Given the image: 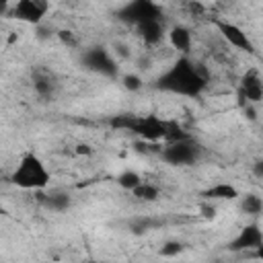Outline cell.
<instances>
[{
	"mask_svg": "<svg viewBox=\"0 0 263 263\" xmlns=\"http://www.w3.org/2000/svg\"><path fill=\"white\" fill-rule=\"evenodd\" d=\"M210 84V74L208 70L193 62L189 55H179L166 70H162L152 86L160 92L177 95V97H187V99H197L205 92Z\"/></svg>",
	"mask_w": 263,
	"mask_h": 263,
	"instance_id": "6da1fadb",
	"label": "cell"
},
{
	"mask_svg": "<svg viewBox=\"0 0 263 263\" xmlns=\"http://www.w3.org/2000/svg\"><path fill=\"white\" fill-rule=\"evenodd\" d=\"M113 129H123L136 136L140 142H166L168 136L179 127L175 119H162L154 113L150 115H134V113H119L107 121Z\"/></svg>",
	"mask_w": 263,
	"mask_h": 263,
	"instance_id": "7a4b0ae2",
	"label": "cell"
},
{
	"mask_svg": "<svg viewBox=\"0 0 263 263\" xmlns=\"http://www.w3.org/2000/svg\"><path fill=\"white\" fill-rule=\"evenodd\" d=\"M8 181L25 191H43L51 181V173L35 152H25L10 173Z\"/></svg>",
	"mask_w": 263,
	"mask_h": 263,
	"instance_id": "3957f363",
	"label": "cell"
},
{
	"mask_svg": "<svg viewBox=\"0 0 263 263\" xmlns=\"http://www.w3.org/2000/svg\"><path fill=\"white\" fill-rule=\"evenodd\" d=\"M80 64L92 72V74H99L103 78H111V80H117L119 78V64L117 60L113 58V53L103 47V45H90L82 51L80 55Z\"/></svg>",
	"mask_w": 263,
	"mask_h": 263,
	"instance_id": "277c9868",
	"label": "cell"
},
{
	"mask_svg": "<svg viewBox=\"0 0 263 263\" xmlns=\"http://www.w3.org/2000/svg\"><path fill=\"white\" fill-rule=\"evenodd\" d=\"M115 16L129 27H138V25L148 23V21L164 18L160 4H156L154 0H127L125 4H121L115 10Z\"/></svg>",
	"mask_w": 263,
	"mask_h": 263,
	"instance_id": "5b68a950",
	"label": "cell"
},
{
	"mask_svg": "<svg viewBox=\"0 0 263 263\" xmlns=\"http://www.w3.org/2000/svg\"><path fill=\"white\" fill-rule=\"evenodd\" d=\"M201 156V146L199 142L193 140V136L175 140V142H164V148L160 150V158L171 164V166H189L195 164Z\"/></svg>",
	"mask_w": 263,
	"mask_h": 263,
	"instance_id": "8992f818",
	"label": "cell"
},
{
	"mask_svg": "<svg viewBox=\"0 0 263 263\" xmlns=\"http://www.w3.org/2000/svg\"><path fill=\"white\" fill-rule=\"evenodd\" d=\"M51 4L49 0H16L10 8H8V16L14 18V21H21L25 25H41L43 18L47 16Z\"/></svg>",
	"mask_w": 263,
	"mask_h": 263,
	"instance_id": "52a82bcc",
	"label": "cell"
},
{
	"mask_svg": "<svg viewBox=\"0 0 263 263\" xmlns=\"http://www.w3.org/2000/svg\"><path fill=\"white\" fill-rule=\"evenodd\" d=\"M212 25L216 27L218 35H220L230 47H234V49H238V51L255 53V45H253L249 33H247L242 27H238L236 23L226 21V18H212Z\"/></svg>",
	"mask_w": 263,
	"mask_h": 263,
	"instance_id": "ba28073f",
	"label": "cell"
},
{
	"mask_svg": "<svg viewBox=\"0 0 263 263\" xmlns=\"http://www.w3.org/2000/svg\"><path fill=\"white\" fill-rule=\"evenodd\" d=\"M263 247V230L261 224L255 220L247 226L240 228V232L226 245L228 251L232 253H249V251H261Z\"/></svg>",
	"mask_w": 263,
	"mask_h": 263,
	"instance_id": "9c48e42d",
	"label": "cell"
},
{
	"mask_svg": "<svg viewBox=\"0 0 263 263\" xmlns=\"http://www.w3.org/2000/svg\"><path fill=\"white\" fill-rule=\"evenodd\" d=\"M245 101L253 105H259L263 101V78L259 68H247V72H242L238 80V105Z\"/></svg>",
	"mask_w": 263,
	"mask_h": 263,
	"instance_id": "30bf717a",
	"label": "cell"
},
{
	"mask_svg": "<svg viewBox=\"0 0 263 263\" xmlns=\"http://www.w3.org/2000/svg\"><path fill=\"white\" fill-rule=\"evenodd\" d=\"M31 80H33V90H35V95L41 97V99H51V97L55 95V90H58V80H55V76H53L51 72L43 70V68H37V70L33 72Z\"/></svg>",
	"mask_w": 263,
	"mask_h": 263,
	"instance_id": "8fae6325",
	"label": "cell"
},
{
	"mask_svg": "<svg viewBox=\"0 0 263 263\" xmlns=\"http://www.w3.org/2000/svg\"><path fill=\"white\" fill-rule=\"evenodd\" d=\"M138 37L142 39V43L146 47H154L158 45L162 39H164V25H162V18L160 21H148V23H142L138 27H134Z\"/></svg>",
	"mask_w": 263,
	"mask_h": 263,
	"instance_id": "7c38bea8",
	"label": "cell"
},
{
	"mask_svg": "<svg viewBox=\"0 0 263 263\" xmlns=\"http://www.w3.org/2000/svg\"><path fill=\"white\" fill-rule=\"evenodd\" d=\"M166 35H168V43H171L181 55H187V53L191 51L193 35H191V31H189L185 25H173Z\"/></svg>",
	"mask_w": 263,
	"mask_h": 263,
	"instance_id": "4fadbf2b",
	"label": "cell"
},
{
	"mask_svg": "<svg viewBox=\"0 0 263 263\" xmlns=\"http://www.w3.org/2000/svg\"><path fill=\"white\" fill-rule=\"evenodd\" d=\"M39 201L43 203V208L51 210V212H66L70 210L72 205V197L68 191H62V189H53L49 193H43L39 195Z\"/></svg>",
	"mask_w": 263,
	"mask_h": 263,
	"instance_id": "5bb4252c",
	"label": "cell"
},
{
	"mask_svg": "<svg viewBox=\"0 0 263 263\" xmlns=\"http://www.w3.org/2000/svg\"><path fill=\"white\" fill-rule=\"evenodd\" d=\"M238 195H240L238 189L234 185H230V183H216V185H212V187H208V189L201 191V197H205L210 201H214V199H222V201H228L230 199L232 201Z\"/></svg>",
	"mask_w": 263,
	"mask_h": 263,
	"instance_id": "9a60e30c",
	"label": "cell"
},
{
	"mask_svg": "<svg viewBox=\"0 0 263 263\" xmlns=\"http://www.w3.org/2000/svg\"><path fill=\"white\" fill-rule=\"evenodd\" d=\"M240 197V195H238ZM240 210L247 214V216H251V218H259L261 216V212H263V199H261V195L259 193H245L242 197H240Z\"/></svg>",
	"mask_w": 263,
	"mask_h": 263,
	"instance_id": "2e32d148",
	"label": "cell"
},
{
	"mask_svg": "<svg viewBox=\"0 0 263 263\" xmlns=\"http://www.w3.org/2000/svg\"><path fill=\"white\" fill-rule=\"evenodd\" d=\"M132 195H134L136 199H140V201H148V203H152V201H156V199L160 197V189H158L154 183L142 181L140 185H136V187L132 189Z\"/></svg>",
	"mask_w": 263,
	"mask_h": 263,
	"instance_id": "e0dca14e",
	"label": "cell"
},
{
	"mask_svg": "<svg viewBox=\"0 0 263 263\" xmlns=\"http://www.w3.org/2000/svg\"><path fill=\"white\" fill-rule=\"evenodd\" d=\"M144 179H142V175L138 173V171H132V168H125V171H121L119 175H117V179H115V183L121 187V189H125V191H132L136 185H140Z\"/></svg>",
	"mask_w": 263,
	"mask_h": 263,
	"instance_id": "ac0fdd59",
	"label": "cell"
},
{
	"mask_svg": "<svg viewBox=\"0 0 263 263\" xmlns=\"http://www.w3.org/2000/svg\"><path fill=\"white\" fill-rule=\"evenodd\" d=\"M119 80H121L123 88H125V90H129V92H138V90L144 86V80H142V76H140V74H136V72H127V74H121V76H119Z\"/></svg>",
	"mask_w": 263,
	"mask_h": 263,
	"instance_id": "d6986e66",
	"label": "cell"
},
{
	"mask_svg": "<svg viewBox=\"0 0 263 263\" xmlns=\"http://www.w3.org/2000/svg\"><path fill=\"white\" fill-rule=\"evenodd\" d=\"M183 249H185V245L181 242V240H166L162 247H160V255L162 257H175V255H179V253H183Z\"/></svg>",
	"mask_w": 263,
	"mask_h": 263,
	"instance_id": "ffe728a7",
	"label": "cell"
},
{
	"mask_svg": "<svg viewBox=\"0 0 263 263\" xmlns=\"http://www.w3.org/2000/svg\"><path fill=\"white\" fill-rule=\"evenodd\" d=\"M257 107H259V105H253V103H249V101L240 103V109H242V113H245V117H247L249 121H257V119H259Z\"/></svg>",
	"mask_w": 263,
	"mask_h": 263,
	"instance_id": "44dd1931",
	"label": "cell"
},
{
	"mask_svg": "<svg viewBox=\"0 0 263 263\" xmlns=\"http://www.w3.org/2000/svg\"><path fill=\"white\" fill-rule=\"evenodd\" d=\"M55 35H58V39H60L64 45H68V47H76V45H78V39L74 37L72 31H58Z\"/></svg>",
	"mask_w": 263,
	"mask_h": 263,
	"instance_id": "7402d4cb",
	"label": "cell"
},
{
	"mask_svg": "<svg viewBox=\"0 0 263 263\" xmlns=\"http://www.w3.org/2000/svg\"><path fill=\"white\" fill-rule=\"evenodd\" d=\"M199 212H201V216L205 218V220H214L216 218V205H214V201H203V203H199Z\"/></svg>",
	"mask_w": 263,
	"mask_h": 263,
	"instance_id": "603a6c76",
	"label": "cell"
},
{
	"mask_svg": "<svg viewBox=\"0 0 263 263\" xmlns=\"http://www.w3.org/2000/svg\"><path fill=\"white\" fill-rule=\"evenodd\" d=\"M150 226H152V222H150V220H146V218H142V220H136V222H132V224H129L132 232H136V234H142V232H146Z\"/></svg>",
	"mask_w": 263,
	"mask_h": 263,
	"instance_id": "cb8c5ba5",
	"label": "cell"
},
{
	"mask_svg": "<svg viewBox=\"0 0 263 263\" xmlns=\"http://www.w3.org/2000/svg\"><path fill=\"white\" fill-rule=\"evenodd\" d=\"M189 12H191L193 16H201V14H203V6H201L197 0H191V2H189Z\"/></svg>",
	"mask_w": 263,
	"mask_h": 263,
	"instance_id": "d4e9b609",
	"label": "cell"
},
{
	"mask_svg": "<svg viewBox=\"0 0 263 263\" xmlns=\"http://www.w3.org/2000/svg\"><path fill=\"white\" fill-rule=\"evenodd\" d=\"M76 152H78V154H92V148H90L88 144H78V146H76Z\"/></svg>",
	"mask_w": 263,
	"mask_h": 263,
	"instance_id": "484cf974",
	"label": "cell"
},
{
	"mask_svg": "<svg viewBox=\"0 0 263 263\" xmlns=\"http://www.w3.org/2000/svg\"><path fill=\"white\" fill-rule=\"evenodd\" d=\"M255 177H257V179H263V162H261V160L255 162Z\"/></svg>",
	"mask_w": 263,
	"mask_h": 263,
	"instance_id": "4316f807",
	"label": "cell"
},
{
	"mask_svg": "<svg viewBox=\"0 0 263 263\" xmlns=\"http://www.w3.org/2000/svg\"><path fill=\"white\" fill-rule=\"evenodd\" d=\"M8 4H10V0H0V8H8Z\"/></svg>",
	"mask_w": 263,
	"mask_h": 263,
	"instance_id": "83f0119b",
	"label": "cell"
},
{
	"mask_svg": "<svg viewBox=\"0 0 263 263\" xmlns=\"http://www.w3.org/2000/svg\"><path fill=\"white\" fill-rule=\"evenodd\" d=\"M6 12H8V8H0V16H2V14H6Z\"/></svg>",
	"mask_w": 263,
	"mask_h": 263,
	"instance_id": "f1b7e54d",
	"label": "cell"
},
{
	"mask_svg": "<svg viewBox=\"0 0 263 263\" xmlns=\"http://www.w3.org/2000/svg\"><path fill=\"white\" fill-rule=\"evenodd\" d=\"M0 214H6V210H4V208H2V205H0Z\"/></svg>",
	"mask_w": 263,
	"mask_h": 263,
	"instance_id": "f546056e",
	"label": "cell"
},
{
	"mask_svg": "<svg viewBox=\"0 0 263 263\" xmlns=\"http://www.w3.org/2000/svg\"><path fill=\"white\" fill-rule=\"evenodd\" d=\"M220 2H222V0H220Z\"/></svg>",
	"mask_w": 263,
	"mask_h": 263,
	"instance_id": "4dcf8cb0",
	"label": "cell"
}]
</instances>
